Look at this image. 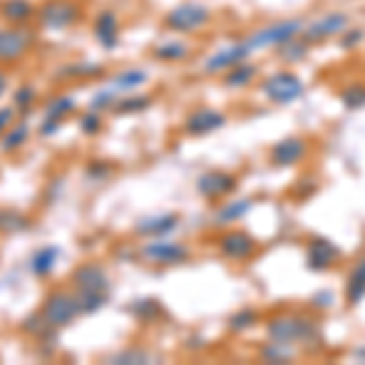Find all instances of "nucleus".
Segmentation results:
<instances>
[{
    "label": "nucleus",
    "mask_w": 365,
    "mask_h": 365,
    "mask_svg": "<svg viewBox=\"0 0 365 365\" xmlns=\"http://www.w3.org/2000/svg\"><path fill=\"white\" fill-rule=\"evenodd\" d=\"M263 339L280 341V344L295 346L297 351L307 353V356H317L327 349L324 344V327L317 317V312L287 307L275 309L268 317H263L261 324Z\"/></svg>",
    "instance_id": "obj_1"
},
{
    "label": "nucleus",
    "mask_w": 365,
    "mask_h": 365,
    "mask_svg": "<svg viewBox=\"0 0 365 365\" xmlns=\"http://www.w3.org/2000/svg\"><path fill=\"white\" fill-rule=\"evenodd\" d=\"M256 93L263 103L270 105V108H292V105L302 103V100L307 98L309 83L295 68L278 66L261 76V81H258V86H256Z\"/></svg>",
    "instance_id": "obj_2"
},
{
    "label": "nucleus",
    "mask_w": 365,
    "mask_h": 365,
    "mask_svg": "<svg viewBox=\"0 0 365 365\" xmlns=\"http://www.w3.org/2000/svg\"><path fill=\"white\" fill-rule=\"evenodd\" d=\"M71 285L81 299L83 314H96L113 297V278L98 261H86L71 273Z\"/></svg>",
    "instance_id": "obj_3"
},
{
    "label": "nucleus",
    "mask_w": 365,
    "mask_h": 365,
    "mask_svg": "<svg viewBox=\"0 0 365 365\" xmlns=\"http://www.w3.org/2000/svg\"><path fill=\"white\" fill-rule=\"evenodd\" d=\"M304 20H307V17H302V15L268 20V22H263V25H256L253 29H249V32L244 34V39L251 44V49L256 51V54H268V51L273 54L278 46L302 34Z\"/></svg>",
    "instance_id": "obj_4"
},
{
    "label": "nucleus",
    "mask_w": 365,
    "mask_h": 365,
    "mask_svg": "<svg viewBox=\"0 0 365 365\" xmlns=\"http://www.w3.org/2000/svg\"><path fill=\"white\" fill-rule=\"evenodd\" d=\"M212 22H215V8L205 0H180L163 15V27L180 37L202 34Z\"/></svg>",
    "instance_id": "obj_5"
},
{
    "label": "nucleus",
    "mask_w": 365,
    "mask_h": 365,
    "mask_svg": "<svg viewBox=\"0 0 365 365\" xmlns=\"http://www.w3.org/2000/svg\"><path fill=\"white\" fill-rule=\"evenodd\" d=\"M215 251L220 253L222 261L244 266V263H251L261 253V241L253 237L249 229L229 227L220 229V234L215 239Z\"/></svg>",
    "instance_id": "obj_6"
},
{
    "label": "nucleus",
    "mask_w": 365,
    "mask_h": 365,
    "mask_svg": "<svg viewBox=\"0 0 365 365\" xmlns=\"http://www.w3.org/2000/svg\"><path fill=\"white\" fill-rule=\"evenodd\" d=\"M137 256L149 266L156 268H178L192 261V249L182 241L166 237V239H144L139 246Z\"/></svg>",
    "instance_id": "obj_7"
},
{
    "label": "nucleus",
    "mask_w": 365,
    "mask_h": 365,
    "mask_svg": "<svg viewBox=\"0 0 365 365\" xmlns=\"http://www.w3.org/2000/svg\"><path fill=\"white\" fill-rule=\"evenodd\" d=\"M351 22H353V17L349 10H344V8L322 10V13H317L314 17H307V20H304L302 37L307 39L312 46L336 42L341 37V32H344Z\"/></svg>",
    "instance_id": "obj_8"
},
{
    "label": "nucleus",
    "mask_w": 365,
    "mask_h": 365,
    "mask_svg": "<svg viewBox=\"0 0 365 365\" xmlns=\"http://www.w3.org/2000/svg\"><path fill=\"white\" fill-rule=\"evenodd\" d=\"M253 56H256V51L251 49V44L246 42L244 37L232 39V42L215 46V49L202 56V61H200V73L210 76V78H220L229 68H234L237 63L246 61V58H253Z\"/></svg>",
    "instance_id": "obj_9"
},
{
    "label": "nucleus",
    "mask_w": 365,
    "mask_h": 365,
    "mask_svg": "<svg viewBox=\"0 0 365 365\" xmlns=\"http://www.w3.org/2000/svg\"><path fill=\"white\" fill-rule=\"evenodd\" d=\"M344 261V249L331 237L312 234L304 241V268L314 275H324L336 270Z\"/></svg>",
    "instance_id": "obj_10"
},
{
    "label": "nucleus",
    "mask_w": 365,
    "mask_h": 365,
    "mask_svg": "<svg viewBox=\"0 0 365 365\" xmlns=\"http://www.w3.org/2000/svg\"><path fill=\"white\" fill-rule=\"evenodd\" d=\"M312 154V141L302 134H287V137H280L278 141L268 146L266 161L270 168L275 170H287V168H297L302 166L304 161Z\"/></svg>",
    "instance_id": "obj_11"
},
{
    "label": "nucleus",
    "mask_w": 365,
    "mask_h": 365,
    "mask_svg": "<svg viewBox=\"0 0 365 365\" xmlns=\"http://www.w3.org/2000/svg\"><path fill=\"white\" fill-rule=\"evenodd\" d=\"M239 175L227 168H205L195 178V192L205 202L217 205L239 192Z\"/></svg>",
    "instance_id": "obj_12"
},
{
    "label": "nucleus",
    "mask_w": 365,
    "mask_h": 365,
    "mask_svg": "<svg viewBox=\"0 0 365 365\" xmlns=\"http://www.w3.org/2000/svg\"><path fill=\"white\" fill-rule=\"evenodd\" d=\"M229 125V115L217 105H197V108L187 110L182 117V134L190 139H205L212 134H220Z\"/></svg>",
    "instance_id": "obj_13"
},
{
    "label": "nucleus",
    "mask_w": 365,
    "mask_h": 365,
    "mask_svg": "<svg viewBox=\"0 0 365 365\" xmlns=\"http://www.w3.org/2000/svg\"><path fill=\"white\" fill-rule=\"evenodd\" d=\"M44 322L54 329H63L68 324H73L78 317H83V307H81V299L73 290H54L44 297L42 307Z\"/></svg>",
    "instance_id": "obj_14"
},
{
    "label": "nucleus",
    "mask_w": 365,
    "mask_h": 365,
    "mask_svg": "<svg viewBox=\"0 0 365 365\" xmlns=\"http://www.w3.org/2000/svg\"><path fill=\"white\" fill-rule=\"evenodd\" d=\"M83 20V8L76 0H46L37 8V22L44 29H68Z\"/></svg>",
    "instance_id": "obj_15"
},
{
    "label": "nucleus",
    "mask_w": 365,
    "mask_h": 365,
    "mask_svg": "<svg viewBox=\"0 0 365 365\" xmlns=\"http://www.w3.org/2000/svg\"><path fill=\"white\" fill-rule=\"evenodd\" d=\"M34 42H37V34H34L32 27H0V63H15L25 58Z\"/></svg>",
    "instance_id": "obj_16"
},
{
    "label": "nucleus",
    "mask_w": 365,
    "mask_h": 365,
    "mask_svg": "<svg viewBox=\"0 0 365 365\" xmlns=\"http://www.w3.org/2000/svg\"><path fill=\"white\" fill-rule=\"evenodd\" d=\"M256 210V200L249 195H232L222 202H217V207L212 210V225L217 229H229L237 227L251 212Z\"/></svg>",
    "instance_id": "obj_17"
},
{
    "label": "nucleus",
    "mask_w": 365,
    "mask_h": 365,
    "mask_svg": "<svg viewBox=\"0 0 365 365\" xmlns=\"http://www.w3.org/2000/svg\"><path fill=\"white\" fill-rule=\"evenodd\" d=\"M180 229L178 212H156V215L139 217L134 222V237L139 239H166Z\"/></svg>",
    "instance_id": "obj_18"
},
{
    "label": "nucleus",
    "mask_w": 365,
    "mask_h": 365,
    "mask_svg": "<svg viewBox=\"0 0 365 365\" xmlns=\"http://www.w3.org/2000/svg\"><path fill=\"white\" fill-rule=\"evenodd\" d=\"M93 37L100 49L105 51H115L120 46L122 39V25H120V15L113 8H103L98 10L93 17Z\"/></svg>",
    "instance_id": "obj_19"
},
{
    "label": "nucleus",
    "mask_w": 365,
    "mask_h": 365,
    "mask_svg": "<svg viewBox=\"0 0 365 365\" xmlns=\"http://www.w3.org/2000/svg\"><path fill=\"white\" fill-rule=\"evenodd\" d=\"M263 76V68L256 58H246V61L237 63L234 68H229L225 76H220V83L227 88L229 93H246L251 88L258 86Z\"/></svg>",
    "instance_id": "obj_20"
},
{
    "label": "nucleus",
    "mask_w": 365,
    "mask_h": 365,
    "mask_svg": "<svg viewBox=\"0 0 365 365\" xmlns=\"http://www.w3.org/2000/svg\"><path fill=\"white\" fill-rule=\"evenodd\" d=\"M344 302L349 307H361L365 302V249L349 263L344 275Z\"/></svg>",
    "instance_id": "obj_21"
},
{
    "label": "nucleus",
    "mask_w": 365,
    "mask_h": 365,
    "mask_svg": "<svg viewBox=\"0 0 365 365\" xmlns=\"http://www.w3.org/2000/svg\"><path fill=\"white\" fill-rule=\"evenodd\" d=\"M195 54V44L187 42L180 34H173V37L163 39L151 46V58L158 63H168V66H175V63H185L187 58H192Z\"/></svg>",
    "instance_id": "obj_22"
},
{
    "label": "nucleus",
    "mask_w": 365,
    "mask_h": 365,
    "mask_svg": "<svg viewBox=\"0 0 365 365\" xmlns=\"http://www.w3.org/2000/svg\"><path fill=\"white\" fill-rule=\"evenodd\" d=\"M312 51H314V46H312L307 39L299 34V37L290 39V42H285L282 46H278V49L273 51V58L280 63V66L297 68V66H302V63L309 61Z\"/></svg>",
    "instance_id": "obj_23"
},
{
    "label": "nucleus",
    "mask_w": 365,
    "mask_h": 365,
    "mask_svg": "<svg viewBox=\"0 0 365 365\" xmlns=\"http://www.w3.org/2000/svg\"><path fill=\"white\" fill-rule=\"evenodd\" d=\"M261 309L253 307V304H244V307H237L227 317V331L232 336H246V334H253L256 329H261Z\"/></svg>",
    "instance_id": "obj_24"
},
{
    "label": "nucleus",
    "mask_w": 365,
    "mask_h": 365,
    "mask_svg": "<svg viewBox=\"0 0 365 365\" xmlns=\"http://www.w3.org/2000/svg\"><path fill=\"white\" fill-rule=\"evenodd\" d=\"M127 314L137 324H141V327H151V324L161 322L163 317H166V307H163V302L158 297L146 295V297H137L134 302H129Z\"/></svg>",
    "instance_id": "obj_25"
},
{
    "label": "nucleus",
    "mask_w": 365,
    "mask_h": 365,
    "mask_svg": "<svg viewBox=\"0 0 365 365\" xmlns=\"http://www.w3.org/2000/svg\"><path fill=\"white\" fill-rule=\"evenodd\" d=\"M58 258H61V249H58L56 244H44V246H39V249H34L32 253H29L27 268L34 278L44 280L54 273Z\"/></svg>",
    "instance_id": "obj_26"
},
{
    "label": "nucleus",
    "mask_w": 365,
    "mask_h": 365,
    "mask_svg": "<svg viewBox=\"0 0 365 365\" xmlns=\"http://www.w3.org/2000/svg\"><path fill=\"white\" fill-rule=\"evenodd\" d=\"M151 81V73L141 66H127V68H120L110 76L108 83L115 88L120 96H127V93H137L141 91L146 83Z\"/></svg>",
    "instance_id": "obj_27"
},
{
    "label": "nucleus",
    "mask_w": 365,
    "mask_h": 365,
    "mask_svg": "<svg viewBox=\"0 0 365 365\" xmlns=\"http://www.w3.org/2000/svg\"><path fill=\"white\" fill-rule=\"evenodd\" d=\"M302 351H297L295 346H287V344H280V341H261L256 346V358L261 363H270V365H285V363H295L299 361Z\"/></svg>",
    "instance_id": "obj_28"
},
{
    "label": "nucleus",
    "mask_w": 365,
    "mask_h": 365,
    "mask_svg": "<svg viewBox=\"0 0 365 365\" xmlns=\"http://www.w3.org/2000/svg\"><path fill=\"white\" fill-rule=\"evenodd\" d=\"M105 68L100 63L93 61H78V63H66L54 73V81H88V78H103Z\"/></svg>",
    "instance_id": "obj_29"
},
{
    "label": "nucleus",
    "mask_w": 365,
    "mask_h": 365,
    "mask_svg": "<svg viewBox=\"0 0 365 365\" xmlns=\"http://www.w3.org/2000/svg\"><path fill=\"white\" fill-rule=\"evenodd\" d=\"M0 17L10 25H27L32 17H37V8L29 0H3L0 3Z\"/></svg>",
    "instance_id": "obj_30"
},
{
    "label": "nucleus",
    "mask_w": 365,
    "mask_h": 365,
    "mask_svg": "<svg viewBox=\"0 0 365 365\" xmlns=\"http://www.w3.org/2000/svg\"><path fill=\"white\" fill-rule=\"evenodd\" d=\"M339 105L346 113H361L365 110V81H349L336 93Z\"/></svg>",
    "instance_id": "obj_31"
},
{
    "label": "nucleus",
    "mask_w": 365,
    "mask_h": 365,
    "mask_svg": "<svg viewBox=\"0 0 365 365\" xmlns=\"http://www.w3.org/2000/svg\"><path fill=\"white\" fill-rule=\"evenodd\" d=\"M151 108H154V98L137 91V93H127V96H120V100H117L113 113L120 115V117H125V115H141V113H146V110H151Z\"/></svg>",
    "instance_id": "obj_32"
},
{
    "label": "nucleus",
    "mask_w": 365,
    "mask_h": 365,
    "mask_svg": "<svg viewBox=\"0 0 365 365\" xmlns=\"http://www.w3.org/2000/svg\"><path fill=\"white\" fill-rule=\"evenodd\" d=\"M29 132H32V129H29L25 120L13 122V127L0 137V151H3V154H13L20 146H25L29 139Z\"/></svg>",
    "instance_id": "obj_33"
},
{
    "label": "nucleus",
    "mask_w": 365,
    "mask_h": 365,
    "mask_svg": "<svg viewBox=\"0 0 365 365\" xmlns=\"http://www.w3.org/2000/svg\"><path fill=\"white\" fill-rule=\"evenodd\" d=\"M336 46L344 54H356L365 46V25H358V22H351L349 27L341 32V37L336 39Z\"/></svg>",
    "instance_id": "obj_34"
},
{
    "label": "nucleus",
    "mask_w": 365,
    "mask_h": 365,
    "mask_svg": "<svg viewBox=\"0 0 365 365\" xmlns=\"http://www.w3.org/2000/svg\"><path fill=\"white\" fill-rule=\"evenodd\" d=\"M78 110V103H76L73 96L68 93H61V96H54L49 103L44 105V117H51V120H66L68 115H73Z\"/></svg>",
    "instance_id": "obj_35"
},
{
    "label": "nucleus",
    "mask_w": 365,
    "mask_h": 365,
    "mask_svg": "<svg viewBox=\"0 0 365 365\" xmlns=\"http://www.w3.org/2000/svg\"><path fill=\"white\" fill-rule=\"evenodd\" d=\"M151 361H154L151 351L141 349V346H125V349H120L108 358V363H115V365H144Z\"/></svg>",
    "instance_id": "obj_36"
},
{
    "label": "nucleus",
    "mask_w": 365,
    "mask_h": 365,
    "mask_svg": "<svg viewBox=\"0 0 365 365\" xmlns=\"http://www.w3.org/2000/svg\"><path fill=\"white\" fill-rule=\"evenodd\" d=\"M32 227L29 217L13 207H0V234H22Z\"/></svg>",
    "instance_id": "obj_37"
},
{
    "label": "nucleus",
    "mask_w": 365,
    "mask_h": 365,
    "mask_svg": "<svg viewBox=\"0 0 365 365\" xmlns=\"http://www.w3.org/2000/svg\"><path fill=\"white\" fill-rule=\"evenodd\" d=\"M117 100H120V93L108 83L105 88H98V91L93 93V98L88 100V110H96V113H113Z\"/></svg>",
    "instance_id": "obj_38"
},
{
    "label": "nucleus",
    "mask_w": 365,
    "mask_h": 365,
    "mask_svg": "<svg viewBox=\"0 0 365 365\" xmlns=\"http://www.w3.org/2000/svg\"><path fill=\"white\" fill-rule=\"evenodd\" d=\"M20 331H22V334H29V336L44 339L46 334H54L56 329H54V327H49V324L44 322L42 312H32V314H27L25 319L20 322Z\"/></svg>",
    "instance_id": "obj_39"
},
{
    "label": "nucleus",
    "mask_w": 365,
    "mask_h": 365,
    "mask_svg": "<svg viewBox=\"0 0 365 365\" xmlns=\"http://www.w3.org/2000/svg\"><path fill=\"white\" fill-rule=\"evenodd\" d=\"M307 307L312 312H317V314H319V312H331L336 307V292L329 290V287H322V290L312 292L307 299Z\"/></svg>",
    "instance_id": "obj_40"
},
{
    "label": "nucleus",
    "mask_w": 365,
    "mask_h": 365,
    "mask_svg": "<svg viewBox=\"0 0 365 365\" xmlns=\"http://www.w3.org/2000/svg\"><path fill=\"white\" fill-rule=\"evenodd\" d=\"M34 100H37V88L34 86L25 83L13 93V105H15L17 113H22V115H27L29 110L34 108Z\"/></svg>",
    "instance_id": "obj_41"
},
{
    "label": "nucleus",
    "mask_w": 365,
    "mask_h": 365,
    "mask_svg": "<svg viewBox=\"0 0 365 365\" xmlns=\"http://www.w3.org/2000/svg\"><path fill=\"white\" fill-rule=\"evenodd\" d=\"M78 129L83 137H98L100 129H103V113L86 110V113L78 117Z\"/></svg>",
    "instance_id": "obj_42"
},
{
    "label": "nucleus",
    "mask_w": 365,
    "mask_h": 365,
    "mask_svg": "<svg viewBox=\"0 0 365 365\" xmlns=\"http://www.w3.org/2000/svg\"><path fill=\"white\" fill-rule=\"evenodd\" d=\"M113 175V163H105V161H91L86 166V178L93 182L100 180H108Z\"/></svg>",
    "instance_id": "obj_43"
},
{
    "label": "nucleus",
    "mask_w": 365,
    "mask_h": 365,
    "mask_svg": "<svg viewBox=\"0 0 365 365\" xmlns=\"http://www.w3.org/2000/svg\"><path fill=\"white\" fill-rule=\"evenodd\" d=\"M15 115H17L15 105H5V108H0V137H3L10 127H13Z\"/></svg>",
    "instance_id": "obj_44"
},
{
    "label": "nucleus",
    "mask_w": 365,
    "mask_h": 365,
    "mask_svg": "<svg viewBox=\"0 0 365 365\" xmlns=\"http://www.w3.org/2000/svg\"><path fill=\"white\" fill-rule=\"evenodd\" d=\"M61 125H63L61 120H51V117H44L42 125H39V129H37V134L42 139H49V137H54V134H58V127H61Z\"/></svg>",
    "instance_id": "obj_45"
},
{
    "label": "nucleus",
    "mask_w": 365,
    "mask_h": 365,
    "mask_svg": "<svg viewBox=\"0 0 365 365\" xmlns=\"http://www.w3.org/2000/svg\"><path fill=\"white\" fill-rule=\"evenodd\" d=\"M185 349L187 351H205V349H207V341H205V339H195V336H187L185 339Z\"/></svg>",
    "instance_id": "obj_46"
},
{
    "label": "nucleus",
    "mask_w": 365,
    "mask_h": 365,
    "mask_svg": "<svg viewBox=\"0 0 365 365\" xmlns=\"http://www.w3.org/2000/svg\"><path fill=\"white\" fill-rule=\"evenodd\" d=\"M351 361H353V363H365V344L353 346V351H351Z\"/></svg>",
    "instance_id": "obj_47"
},
{
    "label": "nucleus",
    "mask_w": 365,
    "mask_h": 365,
    "mask_svg": "<svg viewBox=\"0 0 365 365\" xmlns=\"http://www.w3.org/2000/svg\"><path fill=\"white\" fill-rule=\"evenodd\" d=\"M8 83H10V78H8V73H5L3 68H0V98L5 96V91H8Z\"/></svg>",
    "instance_id": "obj_48"
}]
</instances>
